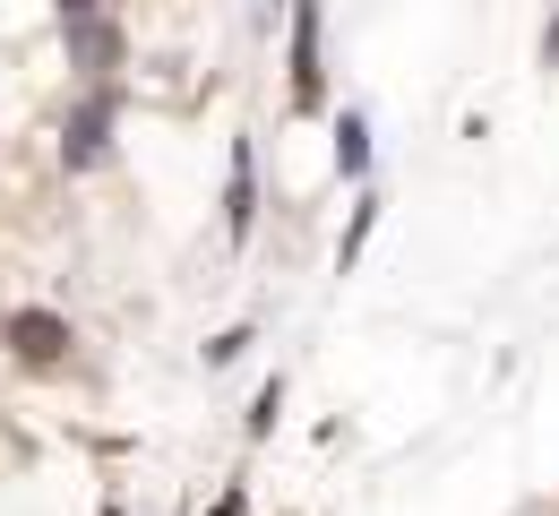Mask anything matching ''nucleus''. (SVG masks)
Instances as JSON below:
<instances>
[{
	"label": "nucleus",
	"mask_w": 559,
	"mask_h": 516,
	"mask_svg": "<svg viewBox=\"0 0 559 516\" xmlns=\"http://www.w3.org/2000/svg\"><path fill=\"white\" fill-rule=\"evenodd\" d=\"M104 516H112V508H104Z\"/></svg>",
	"instance_id": "13"
},
{
	"label": "nucleus",
	"mask_w": 559,
	"mask_h": 516,
	"mask_svg": "<svg viewBox=\"0 0 559 516\" xmlns=\"http://www.w3.org/2000/svg\"><path fill=\"white\" fill-rule=\"evenodd\" d=\"M215 516H241V491H224V508H215Z\"/></svg>",
	"instance_id": "11"
},
{
	"label": "nucleus",
	"mask_w": 559,
	"mask_h": 516,
	"mask_svg": "<svg viewBox=\"0 0 559 516\" xmlns=\"http://www.w3.org/2000/svg\"><path fill=\"white\" fill-rule=\"evenodd\" d=\"M250 224H259V155L233 147V181H224V232H233V241H250Z\"/></svg>",
	"instance_id": "4"
},
{
	"label": "nucleus",
	"mask_w": 559,
	"mask_h": 516,
	"mask_svg": "<svg viewBox=\"0 0 559 516\" xmlns=\"http://www.w3.org/2000/svg\"><path fill=\"white\" fill-rule=\"evenodd\" d=\"M276 413H284V379H267V387H259V405H250V440H267V431H276Z\"/></svg>",
	"instance_id": "7"
},
{
	"label": "nucleus",
	"mask_w": 559,
	"mask_h": 516,
	"mask_svg": "<svg viewBox=\"0 0 559 516\" xmlns=\"http://www.w3.org/2000/svg\"><path fill=\"white\" fill-rule=\"evenodd\" d=\"M104 130H112V95L95 86V95H86V112L61 130V164H70V172H86V164L104 155Z\"/></svg>",
	"instance_id": "3"
},
{
	"label": "nucleus",
	"mask_w": 559,
	"mask_h": 516,
	"mask_svg": "<svg viewBox=\"0 0 559 516\" xmlns=\"http://www.w3.org/2000/svg\"><path fill=\"white\" fill-rule=\"evenodd\" d=\"M9 345H17L35 370H52L70 353V319H61V310H9Z\"/></svg>",
	"instance_id": "1"
},
{
	"label": "nucleus",
	"mask_w": 559,
	"mask_h": 516,
	"mask_svg": "<svg viewBox=\"0 0 559 516\" xmlns=\"http://www.w3.org/2000/svg\"><path fill=\"white\" fill-rule=\"evenodd\" d=\"M543 52H551V61H559V26H551V35H543Z\"/></svg>",
	"instance_id": "12"
},
{
	"label": "nucleus",
	"mask_w": 559,
	"mask_h": 516,
	"mask_svg": "<svg viewBox=\"0 0 559 516\" xmlns=\"http://www.w3.org/2000/svg\"><path fill=\"white\" fill-rule=\"evenodd\" d=\"M370 224H379V199H361V207H353V232H345V267L361 259V241H370Z\"/></svg>",
	"instance_id": "8"
},
{
	"label": "nucleus",
	"mask_w": 559,
	"mask_h": 516,
	"mask_svg": "<svg viewBox=\"0 0 559 516\" xmlns=\"http://www.w3.org/2000/svg\"><path fill=\"white\" fill-rule=\"evenodd\" d=\"M241 353H250V327H233V336H215V345H207V362H215V370L241 362Z\"/></svg>",
	"instance_id": "9"
},
{
	"label": "nucleus",
	"mask_w": 559,
	"mask_h": 516,
	"mask_svg": "<svg viewBox=\"0 0 559 516\" xmlns=\"http://www.w3.org/2000/svg\"><path fill=\"white\" fill-rule=\"evenodd\" d=\"M336 172H353V181L370 172V121H361V112H345V121H336Z\"/></svg>",
	"instance_id": "6"
},
{
	"label": "nucleus",
	"mask_w": 559,
	"mask_h": 516,
	"mask_svg": "<svg viewBox=\"0 0 559 516\" xmlns=\"http://www.w3.org/2000/svg\"><path fill=\"white\" fill-rule=\"evenodd\" d=\"M328 70H319V0H293V104H319Z\"/></svg>",
	"instance_id": "2"
},
{
	"label": "nucleus",
	"mask_w": 559,
	"mask_h": 516,
	"mask_svg": "<svg viewBox=\"0 0 559 516\" xmlns=\"http://www.w3.org/2000/svg\"><path fill=\"white\" fill-rule=\"evenodd\" d=\"M112 52H121V35L95 17V26H70V61H78V77H104L112 70Z\"/></svg>",
	"instance_id": "5"
},
{
	"label": "nucleus",
	"mask_w": 559,
	"mask_h": 516,
	"mask_svg": "<svg viewBox=\"0 0 559 516\" xmlns=\"http://www.w3.org/2000/svg\"><path fill=\"white\" fill-rule=\"evenodd\" d=\"M104 17V0H61V26H95Z\"/></svg>",
	"instance_id": "10"
}]
</instances>
